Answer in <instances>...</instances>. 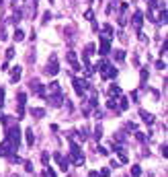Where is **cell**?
Here are the masks:
<instances>
[{"label": "cell", "mask_w": 168, "mask_h": 177, "mask_svg": "<svg viewBox=\"0 0 168 177\" xmlns=\"http://www.w3.org/2000/svg\"><path fill=\"white\" fill-rule=\"evenodd\" d=\"M105 33H107V35H113V27L111 25H105Z\"/></svg>", "instance_id": "cell-38"}, {"label": "cell", "mask_w": 168, "mask_h": 177, "mask_svg": "<svg viewBox=\"0 0 168 177\" xmlns=\"http://www.w3.org/2000/svg\"><path fill=\"white\" fill-rule=\"evenodd\" d=\"M45 74H49V76H56V74H60V62H57V56H49V60H47V64H45Z\"/></svg>", "instance_id": "cell-2"}, {"label": "cell", "mask_w": 168, "mask_h": 177, "mask_svg": "<svg viewBox=\"0 0 168 177\" xmlns=\"http://www.w3.org/2000/svg\"><path fill=\"white\" fill-rule=\"evenodd\" d=\"M125 130L127 132H137V124H135V122H127V124H125Z\"/></svg>", "instance_id": "cell-23"}, {"label": "cell", "mask_w": 168, "mask_h": 177, "mask_svg": "<svg viewBox=\"0 0 168 177\" xmlns=\"http://www.w3.org/2000/svg\"><path fill=\"white\" fill-rule=\"evenodd\" d=\"M47 89H49V91H47V95H51V93H60V84H57V83H51L49 87H47Z\"/></svg>", "instance_id": "cell-22"}, {"label": "cell", "mask_w": 168, "mask_h": 177, "mask_svg": "<svg viewBox=\"0 0 168 177\" xmlns=\"http://www.w3.org/2000/svg\"><path fill=\"white\" fill-rule=\"evenodd\" d=\"M135 138H137L139 142H146V140H150V138H148L146 134H142V132H135Z\"/></svg>", "instance_id": "cell-29"}, {"label": "cell", "mask_w": 168, "mask_h": 177, "mask_svg": "<svg viewBox=\"0 0 168 177\" xmlns=\"http://www.w3.org/2000/svg\"><path fill=\"white\" fill-rule=\"evenodd\" d=\"M6 140L14 146V150L19 148V142H21V128H19V124L8 126V130H6Z\"/></svg>", "instance_id": "cell-1"}, {"label": "cell", "mask_w": 168, "mask_h": 177, "mask_svg": "<svg viewBox=\"0 0 168 177\" xmlns=\"http://www.w3.org/2000/svg\"><path fill=\"white\" fill-rule=\"evenodd\" d=\"M74 83V91H76V95H80V97H84V89H92L86 81H82V78H74L72 81Z\"/></svg>", "instance_id": "cell-3"}, {"label": "cell", "mask_w": 168, "mask_h": 177, "mask_svg": "<svg viewBox=\"0 0 168 177\" xmlns=\"http://www.w3.org/2000/svg\"><path fill=\"white\" fill-rule=\"evenodd\" d=\"M164 54H166V41L162 43V47H160V56H164Z\"/></svg>", "instance_id": "cell-39"}, {"label": "cell", "mask_w": 168, "mask_h": 177, "mask_svg": "<svg viewBox=\"0 0 168 177\" xmlns=\"http://www.w3.org/2000/svg\"><path fill=\"white\" fill-rule=\"evenodd\" d=\"M92 54H94V43H88L86 49H84V58H90Z\"/></svg>", "instance_id": "cell-20"}, {"label": "cell", "mask_w": 168, "mask_h": 177, "mask_svg": "<svg viewBox=\"0 0 168 177\" xmlns=\"http://www.w3.org/2000/svg\"><path fill=\"white\" fill-rule=\"evenodd\" d=\"M92 136H94V140H96V142L101 140V136H102V126H101V124H96V128H94V134H92Z\"/></svg>", "instance_id": "cell-18"}, {"label": "cell", "mask_w": 168, "mask_h": 177, "mask_svg": "<svg viewBox=\"0 0 168 177\" xmlns=\"http://www.w3.org/2000/svg\"><path fill=\"white\" fill-rule=\"evenodd\" d=\"M160 153H162V156H166V144H162V146H160Z\"/></svg>", "instance_id": "cell-40"}, {"label": "cell", "mask_w": 168, "mask_h": 177, "mask_svg": "<svg viewBox=\"0 0 168 177\" xmlns=\"http://www.w3.org/2000/svg\"><path fill=\"white\" fill-rule=\"evenodd\" d=\"M23 37H25V31H23V29H17V31H14V41H21Z\"/></svg>", "instance_id": "cell-26"}, {"label": "cell", "mask_w": 168, "mask_h": 177, "mask_svg": "<svg viewBox=\"0 0 168 177\" xmlns=\"http://www.w3.org/2000/svg\"><path fill=\"white\" fill-rule=\"evenodd\" d=\"M43 177H56V173H53V169H51L49 165L45 167V173H43Z\"/></svg>", "instance_id": "cell-27"}, {"label": "cell", "mask_w": 168, "mask_h": 177, "mask_svg": "<svg viewBox=\"0 0 168 177\" xmlns=\"http://www.w3.org/2000/svg\"><path fill=\"white\" fill-rule=\"evenodd\" d=\"M21 17H23V11H21V8H17V11H14V14H12L11 19H8V23L17 25V23H19V21H21Z\"/></svg>", "instance_id": "cell-14"}, {"label": "cell", "mask_w": 168, "mask_h": 177, "mask_svg": "<svg viewBox=\"0 0 168 177\" xmlns=\"http://www.w3.org/2000/svg\"><path fill=\"white\" fill-rule=\"evenodd\" d=\"M21 66H14V68H12L11 70V83H19V81H21Z\"/></svg>", "instance_id": "cell-11"}, {"label": "cell", "mask_w": 168, "mask_h": 177, "mask_svg": "<svg viewBox=\"0 0 168 177\" xmlns=\"http://www.w3.org/2000/svg\"><path fill=\"white\" fill-rule=\"evenodd\" d=\"M45 99H47V103H49V105L60 107V105H62V101H64V95H62V91H60V93H51V95H47Z\"/></svg>", "instance_id": "cell-4"}, {"label": "cell", "mask_w": 168, "mask_h": 177, "mask_svg": "<svg viewBox=\"0 0 168 177\" xmlns=\"http://www.w3.org/2000/svg\"><path fill=\"white\" fill-rule=\"evenodd\" d=\"M90 177H99V173H94V171H92V173H90Z\"/></svg>", "instance_id": "cell-42"}, {"label": "cell", "mask_w": 168, "mask_h": 177, "mask_svg": "<svg viewBox=\"0 0 168 177\" xmlns=\"http://www.w3.org/2000/svg\"><path fill=\"white\" fill-rule=\"evenodd\" d=\"M53 159L57 161V165H60L62 171H68V159H66V156H62V153H56V154H53Z\"/></svg>", "instance_id": "cell-8"}, {"label": "cell", "mask_w": 168, "mask_h": 177, "mask_svg": "<svg viewBox=\"0 0 168 177\" xmlns=\"http://www.w3.org/2000/svg\"><path fill=\"white\" fill-rule=\"evenodd\" d=\"M25 138H27V144H29V146H33V144H35V134H33V130H31V128L25 132Z\"/></svg>", "instance_id": "cell-15"}, {"label": "cell", "mask_w": 168, "mask_h": 177, "mask_svg": "<svg viewBox=\"0 0 168 177\" xmlns=\"http://www.w3.org/2000/svg\"><path fill=\"white\" fill-rule=\"evenodd\" d=\"M17 150H14V146H12L8 140H4L2 144H0V156H8V154H14Z\"/></svg>", "instance_id": "cell-6"}, {"label": "cell", "mask_w": 168, "mask_h": 177, "mask_svg": "<svg viewBox=\"0 0 168 177\" xmlns=\"http://www.w3.org/2000/svg\"><path fill=\"white\" fill-rule=\"evenodd\" d=\"M109 175H111V169H107V167L99 171V177H109Z\"/></svg>", "instance_id": "cell-31"}, {"label": "cell", "mask_w": 168, "mask_h": 177, "mask_svg": "<svg viewBox=\"0 0 168 177\" xmlns=\"http://www.w3.org/2000/svg\"><path fill=\"white\" fill-rule=\"evenodd\" d=\"M41 163H43L45 167L49 165V154H47V153H43V154H41Z\"/></svg>", "instance_id": "cell-34"}, {"label": "cell", "mask_w": 168, "mask_h": 177, "mask_svg": "<svg viewBox=\"0 0 168 177\" xmlns=\"http://www.w3.org/2000/svg\"><path fill=\"white\" fill-rule=\"evenodd\" d=\"M107 107L111 109L113 113H121V111H119V107H117V101H115V97H113V99H109V103H107Z\"/></svg>", "instance_id": "cell-17"}, {"label": "cell", "mask_w": 168, "mask_h": 177, "mask_svg": "<svg viewBox=\"0 0 168 177\" xmlns=\"http://www.w3.org/2000/svg\"><path fill=\"white\" fill-rule=\"evenodd\" d=\"M109 93H111L113 97H121V87H119V84H111V87H109Z\"/></svg>", "instance_id": "cell-16"}, {"label": "cell", "mask_w": 168, "mask_h": 177, "mask_svg": "<svg viewBox=\"0 0 168 177\" xmlns=\"http://www.w3.org/2000/svg\"><path fill=\"white\" fill-rule=\"evenodd\" d=\"M31 115L37 119H41L45 115V109H41V107H31Z\"/></svg>", "instance_id": "cell-13"}, {"label": "cell", "mask_w": 168, "mask_h": 177, "mask_svg": "<svg viewBox=\"0 0 168 177\" xmlns=\"http://www.w3.org/2000/svg\"><path fill=\"white\" fill-rule=\"evenodd\" d=\"M117 74H119V70H117V68H113L111 64H109V66L102 70V76H105V78H115Z\"/></svg>", "instance_id": "cell-9"}, {"label": "cell", "mask_w": 168, "mask_h": 177, "mask_svg": "<svg viewBox=\"0 0 168 177\" xmlns=\"http://www.w3.org/2000/svg\"><path fill=\"white\" fill-rule=\"evenodd\" d=\"M139 76H142V81L146 83V81H148V76H150V72H148V68H142V72H139Z\"/></svg>", "instance_id": "cell-30"}, {"label": "cell", "mask_w": 168, "mask_h": 177, "mask_svg": "<svg viewBox=\"0 0 168 177\" xmlns=\"http://www.w3.org/2000/svg\"><path fill=\"white\" fill-rule=\"evenodd\" d=\"M51 21V12H43V25H47Z\"/></svg>", "instance_id": "cell-36"}, {"label": "cell", "mask_w": 168, "mask_h": 177, "mask_svg": "<svg viewBox=\"0 0 168 177\" xmlns=\"http://www.w3.org/2000/svg\"><path fill=\"white\" fill-rule=\"evenodd\" d=\"M23 165L27 169V173H33V163H31V161H23Z\"/></svg>", "instance_id": "cell-28"}, {"label": "cell", "mask_w": 168, "mask_h": 177, "mask_svg": "<svg viewBox=\"0 0 168 177\" xmlns=\"http://www.w3.org/2000/svg\"><path fill=\"white\" fill-rule=\"evenodd\" d=\"M8 161H11V163H23L21 156H14V154H8Z\"/></svg>", "instance_id": "cell-32"}, {"label": "cell", "mask_w": 168, "mask_h": 177, "mask_svg": "<svg viewBox=\"0 0 168 177\" xmlns=\"http://www.w3.org/2000/svg\"><path fill=\"white\" fill-rule=\"evenodd\" d=\"M131 175H133V177H139V175H142V167H139V165H133V167H131Z\"/></svg>", "instance_id": "cell-25"}, {"label": "cell", "mask_w": 168, "mask_h": 177, "mask_svg": "<svg viewBox=\"0 0 168 177\" xmlns=\"http://www.w3.org/2000/svg\"><path fill=\"white\" fill-rule=\"evenodd\" d=\"M142 23H144V12L137 11L133 14V19H131V25H133V29L137 31V33H142Z\"/></svg>", "instance_id": "cell-5"}, {"label": "cell", "mask_w": 168, "mask_h": 177, "mask_svg": "<svg viewBox=\"0 0 168 177\" xmlns=\"http://www.w3.org/2000/svg\"><path fill=\"white\" fill-rule=\"evenodd\" d=\"M109 52H111V39L101 37V56H109Z\"/></svg>", "instance_id": "cell-7"}, {"label": "cell", "mask_w": 168, "mask_h": 177, "mask_svg": "<svg viewBox=\"0 0 168 177\" xmlns=\"http://www.w3.org/2000/svg\"><path fill=\"white\" fill-rule=\"evenodd\" d=\"M14 58V47H8L6 49V60H12Z\"/></svg>", "instance_id": "cell-33"}, {"label": "cell", "mask_w": 168, "mask_h": 177, "mask_svg": "<svg viewBox=\"0 0 168 177\" xmlns=\"http://www.w3.org/2000/svg\"><path fill=\"white\" fill-rule=\"evenodd\" d=\"M156 25H166V6H162V8H160V14H158Z\"/></svg>", "instance_id": "cell-12"}, {"label": "cell", "mask_w": 168, "mask_h": 177, "mask_svg": "<svg viewBox=\"0 0 168 177\" xmlns=\"http://www.w3.org/2000/svg\"><path fill=\"white\" fill-rule=\"evenodd\" d=\"M125 109H129V99H127V97H121V105H119V111H125Z\"/></svg>", "instance_id": "cell-21"}, {"label": "cell", "mask_w": 168, "mask_h": 177, "mask_svg": "<svg viewBox=\"0 0 168 177\" xmlns=\"http://www.w3.org/2000/svg\"><path fill=\"white\" fill-rule=\"evenodd\" d=\"M156 68H158V70H164V68H166L164 60H158V62H156Z\"/></svg>", "instance_id": "cell-37"}, {"label": "cell", "mask_w": 168, "mask_h": 177, "mask_svg": "<svg viewBox=\"0 0 168 177\" xmlns=\"http://www.w3.org/2000/svg\"><path fill=\"white\" fill-rule=\"evenodd\" d=\"M96 150H99L101 154H107V148H102V146H96Z\"/></svg>", "instance_id": "cell-41"}, {"label": "cell", "mask_w": 168, "mask_h": 177, "mask_svg": "<svg viewBox=\"0 0 168 177\" xmlns=\"http://www.w3.org/2000/svg\"><path fill=\"white\" fill-rule=\"evenodd\" d=\"M139 118L144 119L148 126H152V124H154V115H152V113H148L146 109H139Z\"/></svg>", "instance_id": "cell-10"}, {"label": "cell", "mask_w": 168, "mask_h": 177, "mask_svg": "<svg viewBox=\"0 0 168 177\" xmlns=\"http://www.w3.org/2000/svg\"><path fill=\"white\" fill-rule=\"evenodd\" d=\"M4 107V87H0V109Z\"/></svg>", "instance_id": "cell-35"}, {"label": "cell", "mask_w": 168, "mask_h": 177, "mask_svg": "<svg viewBox=\"0 0 168 177\" xmlns=\"http://www.w3.org/2000/svg\"><path fill=\"white\" fill-rule=\"evenodd\" d=\"M66 60L70 62V64H76V62H78V60H76V54H74V52H68V54H66Z\"/></svg>", "instance_id": "cell-24"}, {"label": "cell", "mask_w": 168, "mask_h": 177, "mask_svg": "<svg viewBox=\"0 0 168 177\" xmlns=\"http://www.w3.org/2000/svg\"><path fill=\"white\" fill-rule=\"evenodd\" d=\"M0 4H2V0H0Z\"/></svg>", "instance_id": "cell-43"}, {"label": "cell", "mask_w": 168, "mask_h": 177, "mask_svg": "<svg viewBox=\"0 0 168 177\" xmlns=\"http://www.w3.org/2000/svg\"><path fill=\"white\" fill-rule=\"evenodd\" d=\"M113 56H115L117 62H123V60H125V52H123V49H115V54H113Z\"/></svg>", "instance_id": "cell-19"}]
</instances>
